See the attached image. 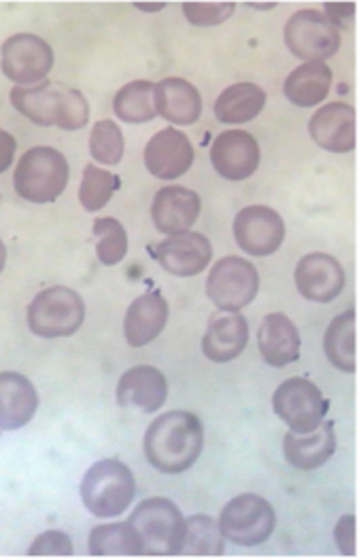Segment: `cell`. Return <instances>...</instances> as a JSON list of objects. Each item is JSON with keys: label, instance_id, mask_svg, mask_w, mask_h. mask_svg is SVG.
Instances as JSON below:
<instances>
[{"label": "cell", "instance_id": "6da1fadb", "mask_svg": "<svg viewBox=\"0 0 361 560\" xmlns=\"http://www.w3.org/2000/svg\"><path fill=\"white\" fill-rule=\"evenodd\" d=\"M205 448L202 422L183 410L153 420L144 433V456L162 474H183L200 458Z\"/></svg>", "mask_w": 361, "mask_h": 560}, {"label": "cell", "instance_id": "7a4b0ae2", "mask_svg": "<svg viewBox=\"0 0 361 560\" xmlns=\"http://www.w3.org/2000/svg\"><path fill=\"white\" fill-rule=\"evenodd\" d=\"M13 108L36 126H58L62 130H81L90 121V105L85 96L62 83L43 81L31 88L11 90Z\"/></svg>", "mask_w": 361, "mask_h": 560}, {"label": "cell", "instance_id": "3957f363", "mask_svg": "<svg viewBox=\"0 0 361 560\" xmlns=\"http://www.w3.org/2000/svg\"><path fill=\"white\" fill-rule=\"evenodd\" d=\"M137 494V478L121 460L105 458L94 463L81 482V501L96 518L121 516Z\"/></svg>", "mask_w": 361, "mask_h": 560}, {"label": "cell", "instance_id": "277c9868", "mask_svg": "<svg viewBox=\"0 0 361 560\" xmlns=\"http://www.w3.org/2000/svg\"><path fill=\"white\" fill-rule=\"evenodd\" d=\"M69 176V162L58 149L35 147L20 158L13 187L20 198L35 205H47L56 202L65 194Z\"/></svg>", "mask_w": 361, "mask_h": 560}, {"label": "cell", "instance_id": "5b68a950", "mask_svg": "<svg viewBox=\"0 0 361 560\" xmlns=\"http://www.w3.org/2000/svg\"><path fill=\"white\" fill-rule=\"evenodd\" d=\"M130 525L135 526L143 544V555L149 557L180 555L185 518L171 499L153 497L139 503L130 516Z\"/></svg>", "mask_w": 361, "mask_h": 560}, {"label": "cell", "instance_id": "8992f818", "mask_svg": "<svg viewBox=\"0 0 361 560\" xmlns=\"http://www.w3.org/2000/svg\"><path fill=\"white\" fill-rule=\"evenodd\" d=\"M85 320V304L69 287H51L36 295L28 306V327L38 338H69Z\"/></svg>", "mask_w": 361, "mask_h": 560}, {"label": "cell", "instance_id": "52a82bcc", "mask_svg": "<svg viewBox=\"0 0 361 560\" xmlns=\"http://www.w3.org/2000/svg\"><path fill=\"white\" fill-rule=\"evenodd\" d=\"M217 525L228 541L253 548L270 539L277 526V514L264 497L245 492L228 501Z\"/></svg>", "mask_w": 361, "mask_h": 560}, {"label": "cell", "instance_id": "ba28073f", "mask_svg": "<svg viewBox=\"0 0 361 560\" xmlns=\"http://www.w3.org/2000/svg\"><path fill=\"white\" fill-rule=\"evenodd\" d=\"M257 291L259 275L255 266L234 255L219 259L207 279V295L223 313H241L257 298Z\"/></svg>", "mask_w": 361, "mask_h": 560}, {"label": "cell", "instance_id": "9c48e42d", "mask_svg": "<svg viewBox=\"0 0 361 560\" xmlns=\"http://www.w3.org/2000/svg\"><path fill=\"white\" fill-rule=\"evenodd\" d=\"M327 399L319 386L306 378H288L272 395V410L283 420L291 433L315 431L327 415Z\"/></svg>", "mask_w": 361, "mask_h": 560}, {"label": "cell", "instance_id": "30bf717a", "mask_svg": "<svg viewBox=\"0 0 361 560\" xmlns=\"http://www.w3.org/2000/svg\"><path fill=\"white\" fill-rule=\"evenodd\" d=\"M0 69L18 88L43 83L54 69V49L40 36L28 33L9 36L0 47Z\"/></svg>", "mask_w": 361, "mask_h": 560}, {"label": "cell", "instance_id": "8fae6325", "mask_svg": "<svg viewBox=\"0 0 361 560\" xmlns=\"http://www.w3.org/2000/svg\"><path fill=\"white\" fill-rule=\"evenodd\" d=\"M340 31L327 20L324 11H295L286 24V45L304 62H325L340 49Z\"/></svg>", "mask_w": 361, "mask_h": 560}, {"label": "cell", "instance_id": "7c38bea8", "mask_svg": "<svg viewBox=\"0 0 361 560\" xmlns=\"http://www.w3.org/2000/svg\"><path fill=\"white\" fill-rule=\"evenodd\" d=\"M234 238L253 257H268L286 241V221L275 209L247 207L234 219Z\"/></svg>", "mask_w": 361, "mask_h": 560}, {"label": "cell", "instance_id": "4fadbf2b", "mask_svg": "<svg viewBox=\"0 0 361 560\" xmlns=\"http://www.w3.org/2000/svg\"><path fill=\"white\" fill-rule=\"evenodd\" d=\"M345 268L340 261L327 253H308L295 266V284L302 298L329 304L345 289Z\"/></svg>", "mask_w": 361, "mask_h": 560}, {"label": "cell", "instance_id": "5bb4252c", "mask_svg": "<svg viewBox=\"0 0 361 560\" xmlns=\"http://www.w3.org/2000/svg\"><path fill=\"white\" fill-rule=\"evenodd\" d=\"M155 259L173 277H196L213 259V245L205 234L183 232L168 236L155 248Z\"/></svg>", "mask_w": 361, "mask_h": 560}, {"label": "cell", "instance_id": "9a60e30c", "mask_svg": "<svg viewBox=\"0 0 361 560\" xmlns=\"http://www.w3.org/2000/svg\"><path fill=\"white\" fill-rule=\"evenodd\" d=\"M259 142L245 130H225L211 147L217 175L228 180H245L259 168Z\"/></svg>", "mask_w": 361, "mask_h": 560}, {"label": "cell", "instance_id": "2e32d148", "mask_svg": "<svg viewBox=\"0 0 361 560\" xmlns=\"http://www.w3.org/2000/svg\"><path fill=\"white\" fill-rule=\"evenodd\" d=\"M166 376L151 365H137L128 370L115 388V399L119 408L139 410L144 415L158 412L166 404Z\"/></svg>", "mask_w": 361, "mask_h": 560}, {"label": "cell", "instance_id": "e0dca14e", "mask_svg": "<svg viewBox=\"0 0 361 560\" xmlns=\"http://www.w3.org/2000/svg\"><path fill=\"white\" fill-rule=\"evenodd\" d=\"M194 164V147L189 139L177 130H160L144 147V166L149 175L162 180H173L185 175Z\"/></svg>", "mask_w": 361, "mask_h": 560}, {"label": "cell", "instance_id": "ac0fdd59", "mask_svg": "<svg viewBox=\"0 0 361 560\" xmlns=\"http://www.w3.org/2000/svg\"><path fill=\"white\" fill-rule=\"evenodd\" d=\"M200 214V196L187 187L168 185L153 198L151 219L158 232L175 236L189 232Z\"/></svg>", "mask_w": 361, "mask_h": 560}, {"label": "cell", "instance_id": "d6986e66", "mask_svg": "<svg viewBox=\"0 0 361 560\" xmlns=\"http://www.w3.org/2000/svg\"><path fill=\"white\" fill-rule=\"evenodd\" d=\"M311 139L325 151L349 153L356 149V110L345 103L322 106L308 121Z\"/></svg>", "mask_w": 361, "mask_h": 560}, {"label": "cell", "instance_id": "ffe728a7", "mask_svg": "<svg viewBox=\"0 0 361 560\" xmlns=\"http://www.w3.org/2000/svg\"><path fill=\"white\" fill-rule=\"evenodd\" d=\"M38 393L18 372H0V431H15L35 419Z\"/></svg>", "mask_w": 361, "mask_h": 560}, {"label": "cell", "instance_id": "44dd1931", "mask_svg": "<svg viewBox=\"0 0 361 560\" xmlns=\"http://www.w3.org/2000/svg\"><path fill=\"white\" fill-rule=\"evenodd\" d=\"M168 320V302L162 298L160 291H149L141 298H137L124 323V334L130 347L143 349L151 345L166 327Z\"/></svg>", "mask_w": 361, "mask_h": 560}, {"label": "cell", "instance_id": "7402d4cb", "mask_svg": "<svg viewBox=\"0 0 361 560\" xmlns=\"http://www.w3.org/2000/svg\"><path fill=\"white\" fill-rule=\"evenodd\" d=\"M257 347L264 361L272 368H286L298 361L302 340L295 323L281 313L266 316L257 331Z\"/></svg>", "mask_w": 361, "mask_h": 560}, {"label": "cell", "instance_id": "603a6c76", "mask_svg": "<svg viewBox=\"0 0 361 560\" xmlns=\"http://www.w3.org/2000/svg\"><path fill=\"white\" fill-rule=\"evenodd\" d=\"M336 453V433L331 422H322L311 433H288L283 440V455L291 467L300 471H315Z\"/></svg>", "mask_w": 361, "mask_h": 560}, {"label": "cell", "instance_id": "cb8c5ba5", "mask_svg": "<svg viewBox=\"0 0 361 560\" xmlns=\"http://www.w3.org/2000/svg\"><path fill=\"white\" fill-rule=\"evenodd\" d=\"M249 345L247 318L238 313L216 315L202 338V352L213 363H228L243 354Z\"/></svg>", "mask_w": 361, "mask_h": 560}, {"label": "cell", "instance_id": "d4e9b609", "mask_svg": "<svg viewBox=\"0 0 361 560\" xmlns=\"http://www.w3.org/2000/svg\"><path fill=\"white\" fill-rule=\"evenodd\" d=\"M155 108L175 126H191L202 115V96L189 81L171 77L155 85Z\"/></svg>", "mask_w": 361, "mask_h": 560}, {"label": "cell", "instance_id": "484cf974", "mask_svg": "<svg viewBox=\"0 0 361 560\" xmlns=\"http://www.w3.org/2000/svg\"><path fill=\"white\" fill-rule=\"evenodd\" d=\"M331 88V69L325 62H304L286 79L289 103L302 108L322 105Z\"/></svg>", "mask_w": 361, "mask_h": 560}, {"label": "cell", "instance_id": "4316f807", "mask_svg": "<svg viewBox=\"0 0 361 560\" xmlns=\"http://www.w3.org/2000/svg\"><path fill=\"white\" fill-rule=\"evenodd\" d=\"M266 106V92L255 83H234L217 98L216 117L221 124L238 126L253 121Z\"/></svg>", "mask_w": 361, "mask_h": 560}, {"label": "cell", "instance_id": "83f0119b", "mask_svg": "<svg viewBox=\"0 0 361 560\" xmlns=\"http://www.w3.org/2000/svg\"><path fill=\"white\" fill-rule=\"evenodd\" d=\"M88 550L92 557H139L143 555V544L128 521L92 528Z\"/></svg>", "mask_w": 361, "mask_h": 560}, {"label": "cell", "instance_id": "f1b7e54d", "mask_svg": "<svg viewBox=\"0 0 361 560\" xmlns=\"http://www.w3.org/2000/svg\"><path fill=\"white\" fill-rule=\"evenodd\" d=\"M324 349L329 363L347 374L356 372V313L336 316L325 331Z\"/></svg>", "mask_w": 361, "mask_h": 560}, {"label": "cell", "instance_id": "f546056e", "mask_svg": "<svg viewBox=\"0 0 361 560\" xmlns=\"http://www.w3.org/2000/svg\"><path fill=\"white\" fill-rule=\"evenodd\" d=\"M115 115L126 124H147L158 117L155 85L151 81H132L124 85L113 101Z\"/></svg>", "mask_w": 361, "mask_h": 560}, {"label": "cell", "instance_id": "4dcf8cb0", "mask_svg": "<svg viewBox=\"0 0 361 560\" xmlns=\"http://www.w3.org/2000/svg\"><path fill=\"white\" fill-rule=\"evenodd\" d=\"M225 550L223 535L213 518L209 516H191L185 521L180 555L189 557H221Z\"/></svg>", "mask_w": 361, "mask_h": 560}, {"label": "cell", "instance_id": "1f68e13d", "mask_svg": "<svg viewBox=\"0 0 361 560\" xmlns=\"http://www.w3.org/2000/svg\"><path fill=\"white\" fill-rule=\"evenodd\" d=\"M117 187H119L117 176L98 168L96 164H88L79 187V202L88 212H98L110 202Z\"/></svg>", "mask_w": 361, "mask_h": 560}, {"label": "cell", "instance_id": "d6a6232c", "mask_svg": "<svg viewBox=\"0 0 361 560\" xmlns=\"http://www.w3.org/2000/svg\"><path fill=\"white\" fill-rule=\"evenodd\" d=\"M96 255L103 266H117L128 253L126 228L115 217H101L94 221Z\"/></svg>", "mask_w": 361, "mask_h": 560}, {"label": "cell", "instance_id": "836d02e7", "mask_svg": "<svg viewBox=\"0 0 361 560\" xmlns=\"http://www.w3.org/2000/svg\"><path fill=\"white\" fill-rule=\"evenodd\" d=\"M124 135L121 128L110 121V119H101L92 128L90 135V153L96 162H103L105 166H117L124 158Z\"/></svg>", "mask_w": 361, "mask_h": 560}, {"label": "cell", "instance_id": "e575fe53", "mask_svg": "<svg viewBox=\"0 0 361 560\" xmlns=\"http://www.w3.org/2000/svg\"><path fill=\"white\" fill-rule=\"evenodd\" d=\"M236 4L234 2H185L183 15L194 26H219L232 18Z\"/></svg>", "mask_w": 361, "mask_h": 560}, {"label": "cell", "instance_id": "d590c367", "mask_svg": "<svg viewBox=\"0 0 361 560\" xmlns=\"http://www.w3.org/2000/svg\"><path fill=\"white\" fill-rule=\"evenodd\" d=\"M28 555L31 557H72V541L62 530H47L36 537Z\"/></svg>", "mask_w": 361, "mask_h": 560}, {"label": "cell", "instance_id": "8d00e7d4", "mask_svg": "<svg viewBox=\"0 0 361 560\" xmlns=\"http://www.w3.org/2000/svg\"><path fill=\"white\" fill-rule=\"evenodd\" d=\"M334 537H336L338 550L347 557H353L356 555V516L349 514V516L340 518V523L334 530Z\"/></svg>", "mask_w": 361, "mask_h": 560}, {"label": "cell", "instance_id": "74e56055", "mask_svg": "<svg viewBox=\"0 0 361 560\" xmlns=\"http://www.w3.org/2000/svg\"><path fill=\"white\" fill-rule=\"evenodd\" d=\"M324 15L340 31V26H351L356 18V4L353 2H327L324 7Z\"/></svg>", "mask_w": 361, "mask_h": 560}, {"label": "cell", "instance_id": "f35d334b", "mask_svg": "<svg viewBox=\"0 0 361 560\" xmlns=\"http://www.w3.org/2000/svg\"><path fill=\"white\" fill-rule=\"evenodd\" d=\"M15 149H18V142L13 139V135L0 130V175L7 173L9 166L13 164Z\"/></svg>", "mask_w": 361, "mask_h": 560}, {"label": "cell", "instance_id": "ab89813d", "mask_svg": "<svg viewBox=\"0 0 361 560\" xmlns=\"http://www.w3.org/2000/svg\"><path fill=\"white\" fill-rule=\"evenodd\" d=\"M166 4L164 2H155V4H144V2H137V9H141V11H160V9H164Z\"/></svg>", "mask_w": 361, "mask_h": 560}, {"label": "cell", "instance_id": "60d3db41", "mask_svg": "<svg viewBox=\"0 0 361 560\" xmlns=\"http://www.w3.org/2000/svg\"><path fill=\"white\" fill-rule=\"evenodd\" d=\"M4 264H7V246L0 241V272L4 270Z\"/></svg>", "mask_w": 361, "mask_h": 560}]
</instances>
